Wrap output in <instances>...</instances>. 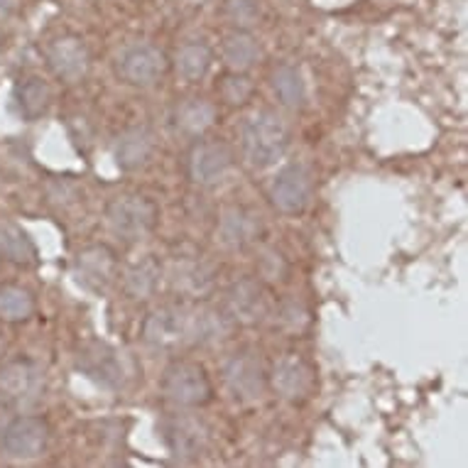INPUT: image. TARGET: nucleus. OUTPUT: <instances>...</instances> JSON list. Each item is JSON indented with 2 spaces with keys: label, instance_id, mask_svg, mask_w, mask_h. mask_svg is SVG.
Instances as JSON below:
<instances>
[{
  "label": "nucleus",
  "instance_id": "1",
  "mask_svg": "<svg viewBox=\"0 0 468 468\" xmlns=\"http://www.w3.org/2000/svg\"><path fill=\"white\" fill-rule=\"evenodd\" d=\"M230 329H233V322L223 309L165 304L145 316L143 338L153 348L175 351V348H185V346H207L223 341Z\"/></svg>",
  "mask_w": 468,
  "mask_h": 468
},
{
  "label": "nucleus",
  "instance_id": "2",
  "mask_svg": "<svg viewBox=\"0 0 468 468\" xmlns=\"http://www.w3.org/2000/svg\"><path fill=\"white\" fill-rule=\"evenodd\" d=\"M290 145V131L277 113L258 111L240 128V147L250 167L268 169L282 160Z\"/></svg>",
  "mask_w": 468,
  "mask_h": 468
},
{
  "label": "nucleus",
  "instance_id": "3",
  "mask_svg": "<svg viewBox=\"0 0 468 468\" xmlns=\"http://www.w3.org/2000/svg\"><path fill=\"white\" fill-rule=\"evenodd\" d=\"M162 392L177 407H204L214 398V385L201 363L175 361L162 373Z\"/></svg>",
  "mask_w": 468,
  "mask_h": 468
},
{
  "label": "nucleus",
  "instance_id": "4",
  "mask_svg": "<svg viewBox=\"0 0 468 468\" xmlns=\"http://www.w3.org/2000/svg\"><path fill=\"white\" fill-rule=\"evenodd\" d=\"M223 383L230 395L240 402H253L268 390V366L262 361L261 351L240 348L226 358L221 368Z\"/></svg>",
  "mask_w": 468,
  "mask_h": 468
},
{
  "label": "nucleus",
  "instance_id": "5",
  "mask_svg": "<svg viewBox=\"0 0 468 468\" xmlns=\"http://www.w3.org/2000/svg\"><path fill=\"white\" fill-rule=\"evenodd\" d=\"M106 218L115 236L125 240H143L157 226L160 211L154 207V201L143 194H123L108 204Z\"/></svg>",
  "mask_w": 468,
  "mask_h": 468
},
{
  "label": "nucleus",
  "instance_id": "6",
  "mask_svg": "<svg viewBox=\"0 0 468 468\" xmlns=\"http://www.w3.org/2000/svg\"><path fill=\"white\" fill-rule=\"evenodd\" d=\"M268 385L292 405L307 402L316 390V368L304 356L287 354L268 370Z\"/></svg>",
  "mask_w": 468,
  "mask_h": 468
},
{
  "label": "nucleus",
  "instance_id": "7",
  "mask_svg": "<svg viewBox=\"0 0 468 468\" xmlns=\"http://www.w3.org/2000/svg\"><path fill=\"white\" fill-rule=\"evenodd\" d=\"M221 309L233 324L255 326V324L265 322L270 316L268 290L262 287V282L253 280V277L236 280V282L226 290Z\"/></svg>",
  "mask_w": 468,
  "mask_h": 468
},
{
  "label": "nucleus",
  "instance_id": "8",
  "mask_svg": "<svg viewBox=\"0 0 468 468\" xmlns=\"http://www.w3.org/2000/svg\"><path fill=\"white\" fill-rule=\"evenodd\" d=\"M49 441V424L42 417H13L0 434V449L8 459L27 461L42 456Z\"/></svg>",
  "mask_w": 468,
  "mask_h": 468
},
{
  "label": "nucleus",
  "instance_id": "9",
  "mask_svg": "<svg viewBox=\"0 0 468 468\" xmlns=\"http://www.w3.org/2000/svg\"><path fill=\"white\" fill-rule=\"evenodd\" d=\"M0 392L17 407L37 405L45 395V373L30 358H16L0 368Z\"/></svg>",
  "mask_w": 468,
  "mask_h": 468
},
{
  "label": "nucleus",
  "instance_id": "10",
  "mask_svg": "<svg viewBox=\"0 0 468 468\" xmlns=\"http://www.w3.org/2000/svg\"><path fill=\"white\" fill-rule=\"evenodd\" d=\"M314 194V177L312 169L304 165H290L270 185V201L282 214H302L309 207Z\"/></svg>",
  "mask_w": 468,
  "mask_h": 468
},
{
  "label": "nucleus",
  "instance_id": "11",
  "mask_svg": "<svg viewBox=\"0 0 468 468\" xmlns=\"http://www.w3.org/2000/svg\"><path fill=\"white\" fill-rule=\"evenodd\" d=\"M233 165V150L223 140H199L186 154V177L194 185H218Z\"/></svg>",
  "mask_w": 468,
  "mask_h": 468
},
{
  "label": "nucleus",
  "instance_id": "12",
  "mask_svg": "<svg viewBox=\"0 0 468 468\" xmlns=\"http://www.w3.org/2000/svg\"><path fill=\"white\" fill-rule=\"evenodd\" d=\"M160 434L169 453L182 461L199 459L208 444V427L192 415H169L160 424Z\"/></svg>",
  "mask_w": 468,
  "mask_h": 468
},
{
  "label": "nucleus",
  "instance_id": "13",
  "mask_svg": "<svg viewBox=\"0 0 468 468\" xmlns=\"http://www.w3.org/2000/svg\"><path fill=\"white\" fill-rule=\"evenodd\" d=\"M115 71H118V77L123 79L125 84L153 86L154 81H160L165 77V71H167V57H165L160 47L138 42V45L128 47L118 57Z\"/></svg>",
  "mask_w": 468,
  "mask_h": 468
},
{
  "label": "nucleus",
  "instance_id": "14",
  "mask_svg": "<svg viewBox=\"0 0 468 468\" xmlns=\"http://www.w3.org/2000/svg\"><path fill=\"white\" fill-rule=\"evenodd\" d=\"M77 368L103 388H121L125 380L123 358L103 341H89L79 348Z\"/></svg>",
  "mask_w": 468,
  "mask_h": 468
},
{
  "label": "nucleus",
  "instance_id": "15",
  "mask_svg": "<svg viewBox=\"0 0 468 468\" xmlns=\"http://www.w3.org/2000/svg\"><path fill=\"white\" fill-rule=\"evenodd\" d=\"M115 275H118V258L103 243L84 248L74 258V277L89 292L96 294L106 292L115 282Z\"/></svg>",
  "mask_w": 468,
  "mask_h": 468
},
{
  "label": "nucleus",
  "instance_id": "16",
  "mask_svg": "<svg viewBox=\"0 0 468 468\" xmlns=\"http://www.w3.org/2000/svg\"><path fill=\"white\" fill-rule=\"evenodd\" d=\"M47 67L52 69L57 79H62L67 84H77L91 67L89 47L84 45V39L74 37V35L57 37L47 49Z\"/></svg>",
  "mask_w": 468,
  "mask_h": 468
},
{
  "label": "nucleus",
  "instance_id": "17",
  "mask_svg": "<svg viewBox=\"0 0 468 468\" xmlns=\"http://www.w3.org/2000/svg\"><path fill=\"white\" fill-rule=\"evenodd\" d=\"M154 153V135L145 125L125 128L113 138V160L125 172L145 167Z\"/></svg>",
  "mask_w": 468,
  "mask_h": 468
},
{
  "label": "nucleus",
  "instance_id": "18",
  "mask_svg": "<svg viewBox=\"0 0 468 468\" xmlns=\"http://www.w3.org/2000/svg\"><path fill=\"white\" fill-rule=\"evenodd\" d=\"M218 233L221 240L230 248H246L258 240L262 233L261 216L246 207H230L221 214L218 221Z\"/></svg>",
  "mask_w": 468,
  "mask_h": 468
},
{
  "label": "nucleus",
  "instance_id": "19",
  "mask_svg": "<svg viewBox=\"0 0 468 468\" xmlns=\"http://www.w3.org/2000/svg\"><path fill=\"white\" fill-rule=\"evenodd\" d=\"M172 123L182 135H201L216 123V106L207 99H185L179 101L175 113H172Z\"/></svg>",
  "mask_w": 468,
  "mask_h": 468
},
{
  "label": "nucleus",
  "instance_id": "20",
  "mask_svg": "<svg viewBox=\"0 0 468 468\" xmlns=\"http://www.w3.org/2000/svg\"><path fill=\"white\" fill-rule=\"evenodd\" d=\"M214 284L216 270L207 261L192 258V261H182L175 268V287L192 300H201L204 294L214 290Z\"/></svg>",
  "mask_w": 468,
  "mask_h": 468
},
{
  "label": "nucleus",
  "instance_id": "21",
  "mask_svg": "<svg viewBox=\"0 0 468 468\" xmlns=\"http://www.w3.org/2000/svg\"><path fill=\"white\" fill-rule=\"evenodd\" d=\"M162 280V262L154 255H145L125 270L123 287L133 300H147Z\"/></svg>",
  "mask_w": 468,
  "mask_h": 468
},
{
  "label": "nucleus",
  "instance_id": "22",
  "mask_svg": "<svg viewBox=\"0 0 468 468\" xmlns=\"http://www.w3.org/2000/svg\"><path fill=\"white\" fill-rule=\"evenodd\" d=\"M0 258L16 265H37V248L17 223L0 221Z\"/></svg>",
  "mask_w": 468,
  "mask_h": 468
},
{
  "label": "nucleus",
  "instance_id": "23",
  "mask_svg": "<svg viewBox=\"0 0 468 468\" xmlns=\"http://www.w3.org/2000/svg\"><path fill=\"white\" fill-rule=\"evenodd\" d=\"M16 103L25 121H37L52 103V91L39 77H25L16 86Z\"/></svg>",
  "mask_w": 468,
  "mask_h": 468
},
{
  "label": "nucleus",
  "instance_id": "24",
  "mask_svg": "<svg viewBox=\"0 0 468 468\" xmlns=\"http://www.w3.org/2000/svg\"><path fill=\"white\" fill-rule=\"evenodd\" d=\"M223 62L230 71H248L258 62L261 57V47L250 37L246 30H239L223 39Z\"/></svg>",
  "mask_w": 468,
  "mask_h": 468
},
{
  "label": "nucleus",
  "instance_id": "25",
  "mask_svg": "<svg viewBox=\"0 0 468 468\" xmlns=\"http://www.w3.org/2000/svg\"><path fill=\"white\" fill-rule=\"evenodd\" d=\"M175 69L185 81H201L211 69V49L204 42H186L175 57Z\"/></svg>",
  "mask_w": 468,
  "mask_h": 468
},
{
  "label": "nucleus",
  "instance_id": "26",
  "mask_svg": "<svg viewBox=\"0 0 468 468\" xmlns=\"http://www.w3.org/2000/svg\"><path fill=\"white\" fill-rule=\"evenodd\" d=\"M272 89H275L280 103L287 108H302L307 101V86L302 79L300 69L290 64H282L272 71Z\"/></svg>",
  "mask_w": 468,
  "mask_h": 468
},
{
  "label": "nucleus",
  "instance_id": "27",
  "mask_svg": "<svg viewBox=\"0 0 468 468\" xmlns=\"http://www.w3.org/2000/svg\"><path fill=\"white\" fill-rule=\"evenodd\" d=\"M35 314V297L23 287H0V319L3 322H27Z\"/></svg>",
  "mask_w": 468,
  "mask_h": 468
},
{
  "label": "nucleus",
  "instance_id": "28",
  "mask_svg": "<svg viewBox=\"0 0 468 468\" xmlns=\"http://www.w3.org/2000/svg\"><path fill=\"white\" fill-rule=\"evenodd\" d=\"M223 16L233 27L248 30L261 20V5L258 0H223Z\"/></svg>",
  "mask_w": 468,
  "mask_h": 468
},
{
  "label": "nucleus",
  "instance_id": "29",
  "mask_svg": "<svg viewBox=\"0 0 468 468\" xmlns=\"http://www.w3.org/2000/svg\"><path fill=\"white\" fill-rule=\"evenodd\" d=\"M250 93H253V84H250V79L243 77V71H230V74L223 77L221 96L223 101H229L230 106L246 103L250 99Z\"/></svg>",
  "mask_w": 468,
  "mask_h": 468
},
{
  "label": "nucleus",
  "instance_id": "30",
  "mask_svg": "<svg viewBox=\"0 0 468 468\" xmlns=\"http://www.w3.org/2000/svg\"><path fill=\"white\" fill-rule=\"evenodd\" d=\"M13 417H16V405H13L3 392H0V434H3V430L8 427Z\"/></svg>",
  "mask_w": 468,
  "mask_h": 468
},
{
  "label": "nucleus",
  "instance_id": "31",
  "mask_svg": "<svg viewBox=\"0 0 468 468\" xmlns=\"http://www.w3.org/2000/svg\"><path fill=\"white\" fill-rule=\"evenodd\" d=\"M13 8H16V0H0V20L8 17L13 13Z\"/></svg>",
  "mask_w": 468,
  "mask_h": 468
}]
</instances>
